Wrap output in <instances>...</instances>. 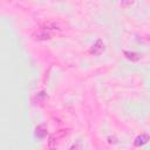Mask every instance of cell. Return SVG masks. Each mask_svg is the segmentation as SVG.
<instances>
[{
  "instance_id": "cell-4",
  "label": "cell",
  "mask_w": 150,
  "mask_h": 150,
  "mask_svg": "<svg viewBox=\"0 0 150 150\" xmlns=\"http://www.w3.org/2000/svg\"><path fill=\"white\" fill-rule=\"evenodd\" d=\"M149 141H150V136H149L148 134H141V135H138V136L135 138L134 145H135V146H142V145L146 144Z\"/></svg>"
},
{
  "instance_id": "cell-8",
  "label": "cell",
  "mask_w": 150,
  "mask_h": 150,
  "mask_svg": "<svg viewBox=\"0 0 150 150\" xmlns=\"http://www.w3.org/2000/svg\"><path fill=\"white\" fill-rule=\"evenodd\" d=\"M135 2L134 1H122V2H120V6L121 7H124V8H127V7H130V6H132Z\"/></svg>"
},
{
  "instance_id": "cell-2",
  "label": "cell",
  "mask_w": 150,
  "mask_h": 150,
  "mask_svg": "<svg viewBox=\"0 0 150 150\" xmlns=\"http://www.w3.org/2000/svg\"><path fill=\"white\" fill-rule=\"evenodd\" d=\"M54 35V32H52L50 29H48L46 26L36 29L34 33H33V38L35 40H39V41H45V40H49L52 39Z\"/></svg>"
},
{
  "instance_id": "cell-1",
  "label": "cell",
  "mask_w": 150,
  "mask_h": 150,
  "mask_svg": "<svg viewBox=\"0 0 150 150\" xmlns=\"http://www.w3.org/2000/svg\"><path fill=\"white\" fill-rule=\"evenodd\" d=\"M68 132H69L68 129H62V130H59L55 134L50 135L49 138H48V148H49V150H55L57 148V145H59L60 139L63 138L64 136H67Z\"/></svg>"
},
{
  "instance_id": "cell-5",
  "label": "cell",
  "mask_w": 150,
  "mask_h": 150,
  "mask_svg": "<svg viewBox=\"0 0 150 150\" xmlns=\"http://www.w3.org/2000/svg\"><path fill=\"white\" fill-rule=\"evenodd\" d=\"M123 54H124V56H125L128 60H130V61H132V62H136V61L141 60V57H142V55H141L139 53H136V52L124 50V52H123Z\"/></svg>"
},
{
  "instance_id": "cell-6",
  "label": "cell",
  "mask_w": 150,
  "mask_h": 150,
  "mask_svg": "<svg viewBox=\"0 0 150 150\" xmlns=\"http://www.w3.org/2000/svg\"><path fill=\"white\" fill-rule=\"evenodd\" d=\"M46 135H47V128H46V125L45 124L38 125L36 129H35V136L38 138H43Z\"/></svg>"
},
{
  "instance_id": "cell-3",
  "label": "cell",
  "mask_w": 150,
  "mask_h": 150,
  "mask_svg": "<svg viewBox=\"0 0 150 150\" xmlns=\"http://www.w3.org/2000/svg\"><path fill=\"white\" fill-rule=\"evenodd\" d=\"M104 52V43L101 39L96 40V42L93 45V47L90 48V54H94V55H100Z\"/></svg>"
},
{
  "instance_id": "cell-7",
  "label": "cell",
  "mask_w": 150,
  "mask_h": 150,
  "mask_svg": "<svg viewBox=\"0 0 150 150\" xmlns=\"http://www.w3.org/2000/svg\"><path fill=\"white\" fill-rule=\"evenodd\" d=\"M35 98H36V103L39 102V103L41 104V103H43V101L47 98V95H46L45 91H40V93H38V94L35 95Z\"/></svg>"
}]
</instances>
